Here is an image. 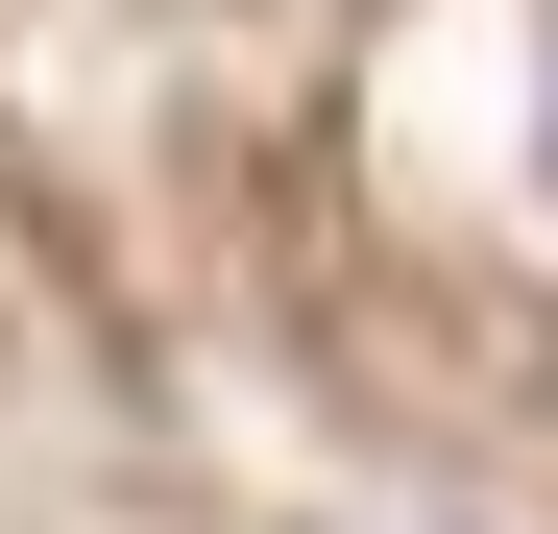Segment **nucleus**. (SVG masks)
<instances>
[{
	"label": "nucleus",
	"instance_id": "obj_1",
	"mask_svg": "<svg viewBox=\"0 0 558 534\" xmlns=\"http://www.w3.org/2000/svg\"><path fill=\"white\" fill-rule=\"evenodd\" d=\"M534 170H558V122H534Z\"/></svg>",
	"mask_w": 558,
	"mask_h": 534
}]
</instances>
